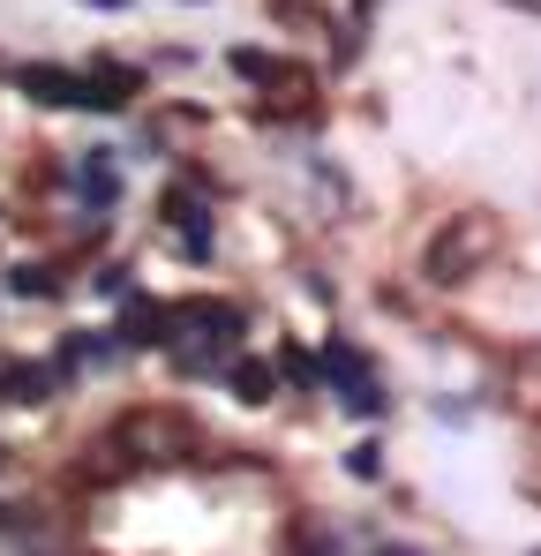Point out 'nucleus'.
<instances>
[{"instance_id": "1", "label": "nucleus", "mask_w": 541, "mask_h": 556, "mask_svg": "<svg viewBox=\"0 0 541 556\" xmlns=\"http://www.w3.org/2000/svg\"><path fill=\"white\" fill-rule=\"evenodd\" d=\"M489 249H496V226H489L481 211H466V218H451L444 233L429 241V278H437V286H458Z\"/></svg>"}, {"instance_id": "2", "label": "nucleus", "mask_w": 541, "mask_h": 556, "mask_svg": "<svg viewBox=\"0 0 541 556\" xmlns=\"http://www.w3.org/2000/svg\"><path fill=\"white\" fill-rule=\"evenodd\" d=\"M15 84L38 98V105H84V76L53 68V61H30V68H15Z\"/></svg>"}, {"instance_id": "3", "label": "nucleus", "mask_w": 541, "mask_h": 556, "mask_svg": "<svg viewBox=\"0 0 541 556\" xmlns=\"http://www.w3.org/2000/svg\"><path fill=\"white\" fill-rule=\"evenodd\" d=\"M0 391H8L15 406H46L53 376H46V369H23V362H15V369H0Z\"/></svg>"}, {"instance_id": "4", "label": "nucleus", "mask_w": 541, "mask_h": 556, "mask_svg": "<svg viewBox=\"0 0 541 556\" xmlns=\"http://www.w3.org/2000/svg\"><path fill=\"white\" fill-rule=\"evenodd\" d=\"M270 383H278V376H270L264 362H241V369H234V391H241V406H264Z\"/></svg>"}, {"instance_id": "5", "label": "nucleus", "mask_w": 541, "mask_h": 556, "mask_svg": "<svg viewBox=\"0 0 541 556\" xmlns=\"http://www.w3.org/2000/svg\"><path fill=\"white\" fill-rule=\"evenodd\" d=\"M234 68H241V76H286V68H278V61H270V53H249V46H241V53H234Z\"/></svg>"}, {"instance_id": "6", "label": "nucleus", "mask_w": 541, "mask_h": 556, "mask_svg": "<svg viewBox=\"0 0 541 556\" xmlns=\"http://www.w3.org/2000/svg\"><path fill=\"white\" fill-rule=\"evenodd\" d=\"M90 8H128V0H90Z\"/></svg>"}, {"instance_id": "7", "label": "nucleus", "mask_w": 541, "mask_h": 556, "mask_svg": "<svg viewBox=\"0 0 541 556\" xmlns=\"http://www.w3.org/2000/svg\"><path fill=\"white\" fill-rule=\"evenodd\" d=\"M361 8H368V0H361Z\"/></svg>"}]
</instances>
